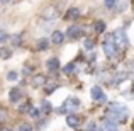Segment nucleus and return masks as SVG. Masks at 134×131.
Listing matches in <instances>:
<instances>
[{"label":"nucleus","instance_id":"nucleus-1","mask_svg":"<svg viewBox=\"0 0 134 131\" xmlns=\"http://www.w3.org/2000/svg\"><path fill=\"white\" fill-rule=\"evenodd\" d=\"M117 49H119V46L115 43L114 36H107L104 39V53L109 56V58H114V56L117 55Z\"/></svg>","mask_w":134,"mask_h":131},{"label":"nucleus","instance_id":"nucleus-2","mask_svg":"<svg viewBox=\"0 0 134 131\" xmlns=\"http://www.w3.org/2000/svg\"><path fill=\"white\" fill-rule=\"evenodd\" d=\"M80 107V101L76 97H71L68 101H65V104L59 107V112H73Z\"/></svg>","mask_w":134,"mask_h":131},{"label":"nucleus","instance_id":"nucleus-3","mask_svg":"<svg viewBox=\"0 0 134 131\" xmlns=\"http://www.w3.org/2000/svg\"><path fill=\"white\" fill-rule=\"evenodd\" d=\"M92 99H93L95 102H98V104H104V102H107V97H105V94H104V90H102L100 87H97L95 85L93 88H92Z\"/></svg>","mask_w":134,"mask_h":131},{"label":"nucleus","instance_id":"nucleus-4","mask_svg":"<svg viewBox=\"0 0 134 131\" xmlns=\"http://www.w3.org/2000/svg\"><path fill=\"white\" fill-rule=\"evenodd\" d=\"M109 111L115 112V114H121V116H124V118H127V107L122 106V104H119V102H110V104H109Z\"/></svg>","mask_w":134,"mask_h":131},{"label":"nucleus","instance_id":"nucleus-5","mask_svg":"<svg viewBox=\"0 0 134 131\" xmlns=\"http://www.w3.org/2000/svg\"><path fill=\"white\" fill-rule=\"evenodd\" d=\"M114 39H115V43H117L119 48H126V46H127V36H126V33H124L122 29L115 31Z\"/></svg>","mask_w":134,"mask_h":131},{"label":"nucleus","instance_id":"nucleus-6","mask_svg":"<svg viewBox=\"0 0 134 131\" xmlns=\"http://www.w3.org/2000/svg\"><path fill=\"white\" fill-rule=\"evenodd\" d=\"M80 33H82V29H80L78 26H70L68 31H66V36H68L70 39H75V38H78Z\"/></svg>","mask_w":134,"mask_h":131},{"label":"nucleus","instance_id":"nucleus-7","mask_svg":"<svg viewBox=\"0 0 134 131\" xmlns=\"http://www.w3.org/2000/svg\"><path fill=\"white\" fill-rule=\"evenodd\" d=\"M66 123H68V126H71V128H76V126L80 124V118L75 114H68L66 116Z\"/></svg>","mask_w":134,"mask_h":131},{"label":"nucleus","instance_id":"nucleus-8","mask_svg":"<svg viewBox=\"0 0 134 131\" xmlns=\"http://www.w3.org/2000/svg\"><path fill=\"white\" fill-rule=\"evenodd\" d=\"M46 65H48V70L54 72V70H58V68H59V60H58V58H49Z\"/></svg>","mask_w":134,"mask_h":131},{"label":"nucleus","instance_id":"nucleus-9","mask_svg":"<svg viewBox=\"0 0 134 131\" xmlns=\"http://www.w3.org/2000/svg\"><path fill=\"white\" fill-rule=\"evenodd\" d=\"M51 41H53V43H54V44H61L63 41H65V34H63V33H59V31H56V33L53 34Z\"/></svg>","mask_w":134,"mask_h":131},{"label":"nucleus","instance_id":"nucleus-10","mask_svg":"<svg viewBox=\"0 0 134 131\" xmlns=\"http://www.w3.org/2000/svg\"><path fill=\"white\" fill-rule=\"evenodd\" d=\"M100 131H119V129H117V126H115L114 123H110V121H105L104 124L100 126Z\"/></svg>","mask_w":134,"mask_h":131},{"label":"nucleus","instance_id":"nucleus-11","mask_svg":"<svg viewBox=\"0 0 134 131\" xmlns=\"http://www.w3.org/2000/svg\"><path fill=\"white\" fill-rule=\"evenodd\" d=\"M43 17H44V19H54V17H56V9H54V7H49V9L48 10H44V12H43Z\"/></svg>","mask_w":134,"mask_h":131},{"label":"nucleus","instance_id":"nucleus-12","mask_svg":"<svg viewBox=\"0 0 134 131\" xmlns=\"http://www.w3.org/2000/svg\"><path fill=\"white\" fill-rule=\"evenodd\" d=\"M78 15H80V9L78 7H71V9L66 12V17H68V19H76Z\"/></svg>","mask_w":134,"mask_h":131},{"label":"nucleus","instance_id":"nucleus-13","mask_svg":"<svg viewBox=\"0 0 134 131\" xmlns=\"http://www.w3.org/2000/svg\"><path fill=\"white\" fill-rule=\"evenodd\" d=\"M19 99H20V90L19 88H12V90H10V101L19 102Z\"/></svg>","mask_w":134,"mask_h":131},{"label":"nucleus","instance_id":"nucleus-14","mask_svg":"<svg viewBox=\"0 0 134 131\" xmlns=\"http://www.w3.org/2000/svg\"><path fill=\"white\" fill-rule=\"evenodd\" d=\"M93 29H95V33H104L105 22H104V20H97V22H95V26H93Z\"/></svg>","mask_w":134,"mask_h":131},{"label":"nucleus","instance_id":"nucleus-15","mask_svg":"<svg viewBox=\"0 0 134 131\" xmlns=\"http://www.w3.org/2000/svg\"><path fill=\"white\" fill-rule=\"evenodd\" d=\"M49 48V41L48 39H41L39 43H37V49H41V51H44V49Z\"/></svg>","mask_w":134,"mask_h":131},{"label":"nucleus","instance_id":"nucleus-16","mask_svg":"<svg viewBox=\"0 0 134 131\" xmlns=\"http://www.w3.org/2000/svg\"><path fill=\"white\" fill-rule=\"evenodd\" d=\"M63 72L66 73V75H70V73L75 72V63H70V65H66L65 68H63Z\"/></svg>","mask_w":134,"mask_h":131},{"label":"nucleus","instance_id":"nucleus-17","mask_svg":"<svg viewBox=\"0 0 134 131\" xmlns=\"http://www.w3.org/2000/svg\"><path fill=\"white\" fill-rule=\"evenodd\" d=\"M87 131H100V126L92 121V123H88V126H87Z\"/></svg>","mask_w":134,"mask_h":131},{"label":"nucleus","instance_id":"nucleus-18","mask_svg":"<svg viewBox=\"0 0 134 131\" xmlns=\"http://www.w3.org/2000/svg\"><path fill=\"white\" fill-rule=\"evenodd\" d=\"M17 78H19V75H17L15 72H9V75H7V80H10V82L14 80V82H15Z\"/></svg>","mask_w":134,"mask_h":131},{"label":"nucleus","instance_id":"nucleus-19","mask_svg":"<svg viewBox=\"0 0 134 131\" xmlns=\"http://www.w3.org/2000/svg\"><path fill=\"white\" fill-rule=\"evenodd\" d=\"M85 49H88V51H92V49H93V41L92 39H85Z\"/></svg>","mask_w":134,"mask_h":131},{"label":"nucleus","instance_id":"nucleus-20","mask_svg":"<svg viewBox=\"0 0 134 131\" xmlns=\"http://www.w3.org/2000/svg\"><path fill=\"white\" fill-rule=\"evenodd\" d=\"M29 114L32 116V118H39V114H41V111H37V109H34V107H31L29 109Z\"/></svg>","mask_w":134,"mask_h":131},{"label":"nucleus","instance_id":"nucleus-21","mask_svg":"<svg viewBox=\"0 0 134 131\" xmlns=\"http://www.w3.org/2000/svg\"><path fill=\"white\" fill-rule=\"evenodd\" d=\"M19 131H32V128H31L29 124H20V128H19Z\"/></svg>","mask_w":134,"mask_h":131},{"label":"nucleus","instance_id":"nucleus-22","mask_svg":"<svg viewBox=\"0 0 134 131\" xmlns=\"http://www.w3.org/2000/svg\"><path fill=\"white\" fill-rule=\"evenodd\" d=\"M43 82H44L43 77H36V78H34V85H41Z\"/></svg>","mask_w":134,"mask_h":131},{"label":"nucleus","instance_id":"nucleus-23","mask_svg":"<svg viewBox=\"0 0 134 131\" xmlns=\"http://www.w3.org/2000/svg\"><path fill=\"white\" fill-rule=\"evenodd\" d=\"M105 5H107V9H112L115 5V0H105Z\"/></svg>","mask_w":134,"mask_h":131},{"label":"nucleus","instance_id":"nucleus-24","mask_svg":"<svg viewBox=\"0 0 134 131\" xmlns=\"http://www.w3.org/2000/svg\"><path fill=\"white\" fill-rule=\"evenodd\" d=\"M9 55H10V51H9L7 48H3V49H2V56H3V58H7Z\"/></svg>","mask_w":134,"mask_h":131},{"label":"nucleus","instance_id":"nucleus-25","mask_svg":"<svg viewBox=\"0 0 134 131\" xmlns=\"http://www.w3.org/2000/svg\"><path fill=\"white\" fill-rule=\"evenodd\" d=\"M51 109V106L48 104V101H44V104H43V111H49Z\"/></svg>","mask_w":134,"mask_h":131},{"label":"nucleus","instance_id":"nucleus-26","mask_svg":"<svg viewBox=\"0 0 134 131\" xmlns=\"http://www.w3.org/2000/svg\"><path fill=\"white\" fill-rule=\"evenodd\" d=\"M5 41H7V33L2 31V43H5Z\"/></svg>","mask_w":134,"mask_h":131},{"label":"nucleus","instance_id":"nucleus-27","mask_svg":"<svg viewBox=\"0 0 134 131\" xmlns=\"http://www.w3.org/2000/svg\"><path fill=\"white\" fill-rule=\"evenodd\" d=\"M2 2H3V3H5V2H9V0H2Z\"/></svg>","mask_w":134,"mask_h":131},{"label":"nucleus","instance_id":"nucleus-28","mask_svg":"<svg viewBox=\"0 0 134 131\" xmlns=\"http://www.w3.org/2000/svg\"><path fill=\"white\" fill-rule=\"evenodd\" d=\"M7 131H10V129H7Z\"/></svg>","mask_w":134,"mask_h":131}]
</instances>
